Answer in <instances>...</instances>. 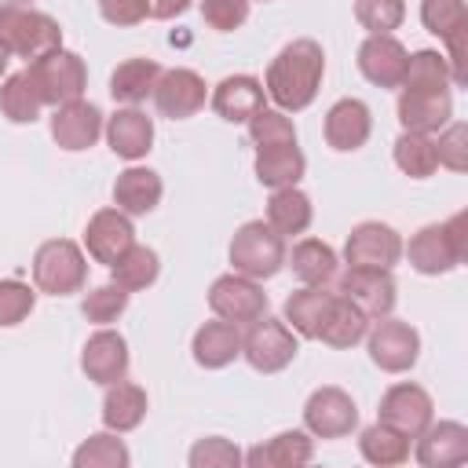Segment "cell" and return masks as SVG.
<instances>
[{"label":"cell","mask_w":468,"mask_h":468,"mask_svg":"<svg viewBox=\"0 0 468 468\" xmlns=\"http://www.w3.org/2000/svg\"><path fill=\"white\" fill-rule=\"evenodd\" d=\"M336 292L351 300L366 318H384L395 307V278L391 271H373V267H347L340 274Z\"/></svg>","instance_id":"cell-13"},{"label":"cell","mask_w":468,"mask_h":468,"mask_svg":"<svg viewBox=\"0 0 468 468\" xmlns=\"http://www.w3.org/2000/svg\"><path fill=\"white\" fill-rule=\"evenodd\" d=\"M161 194H165L161 176L154 168H139V165L124 168L117 176V183H113V205L124 216H146V212H154L157 201H161Z\"/></svg>","instance_id":"cell-24"},{"label":"cell","mask_w":468,"mask_h":468,"mask_svg":"<svg viewBox=\"0 0 468 468\" xmlns=\"http://www.w3.org/2000/svg\"><path fill=\"white\" fill-rule=\"evenodd\" d=\"M241 450L223 439V435H208V439H197L194 450H190V468H238L241 464Z\"/></svg>","instance_id":"cell-44"},{"label":"cell","mask_w":468,"mask_h":468,"mask_svg":"<svg viewBox=\"0 0 468 468\" xmlns=\"http://www.w3.org/2000/svg\"><path fill=\"white\" fill-rule=\"evenodd\" d=\"M99 15L110 26H139L146 18V0H99Z\"/></svg>","instance_id":"cell-48"},{"label":"cell","mask_w":468,"mask_h":468,"mask_svg":"<svg viewBox=\"0 0 468 468\" xmlns=\"http://www.w3.org/2000/svg\"><path fill=\"white\" fill-rule=\"evenodd\" d=\"M157 77H161V66L154 58H128L110 73V95L124 106H139L146 95H154Z\"/></svg>","instance_id":"cell-31"},{"label":"cell","mask_w":468,"mask_h":468,"mask_svg":"<svg viewBox=\"0 0 468 468\" xmlns=\"http://www.w3.org/2000/svg\"><path fill=\"white\" fill-rule=\"evenodd\" d=\"M132 453L117 439V431H95L73 450V468H128Z\"/></svg>","instance_id":"cell-36"},{"label":"cell","mask_w":468,"mask_h":468,"mask_svg":"<svg viewBox=\"0 0 468 468\" xmlns=\"http://www.w3.org/2000/svg\"><path fill=\"white\" fill-rule=\"evenodd\" d=\"M33 282L48 296H69L80 292L88 282V260L77 241L69 238H51L37 249L33 256Z\"/></svg>","instance_id":"cell-6"},{"label":"cell","mask_w":468,"mask_h":468,"mask_svg":"<svg viewBox=\"0 0 468 468\" xmlns=\"http://www.w3.org/2000/svg\"><path fill=\"white\" fill-rule=\"evenodd\" d=\"M208 91H205V77L194 73V69H161L157 84H154V102H157V113L161 117H172V121H186L194 117L201 106H205Z\"/></svg>","instance_id":"cell-14"},{"label":"cell","mask_w":468,"mask_h":468,"mask_svg":"<svg viewBox=\"0 0 468 468\" xmlns=\"http://www.w3.org/2000/svg\"><path fill=\"white\" fill-rule=\"evenodd\" d=\"M285 263L303 285H325L336 274V252L318 238H300L292 252H285Z\"/></svg>","instance_id":"cell-32"},{"label":"cell","mask_w":468,"mask_h":468,"mask_svg":"<svg viewBox=\"0 0 468 468\" xmlns=\"http://www.w3.org/2000/svg\"><path fill=\"white\" fill-rule=\"evenodd\" d=\"M0 40L11 55L37 62L40 55L62 48V29L51 15L29 7L26 0H0Z\"/></svg>","instance_id":"cell-2"},{"label":"cell","mask_w":468,"mask_h":468,"mask_svg":"<svg viewBox=\"0 0 468 468\" xmlns=\"http://www.w3.org/2000/svg\"><path fill=\"white\" fill-rule=\"evenodd\" d=\"M37 95L44 106H62V102H73V99H84V88H88V66L77 51H66V48H55L48 55H40L37 62L26 66Z\"/></svg>","instance_id":"cell-5"},{"label":"cell","mask_w":468,"mask_h":468,"mask_svg":"<svg viewBox=\"0 0 468 468\" xmlns=\"http://www.w3.org/2000/svg\"><path fill=\"white\" fill-rule=\"evenodd\" d=\"M377 413H380L377 420H384V424L399 428L402 435L417 439V435L431 424L435 406H431V395H428L420 384L402 380V384H391V388L380 395V410H377Z\"/></svg>","instance_id":"cell-12"},{"label":"cell","mask_w":468,"mask_h":468,"mask_svg":"<svg viewBox=\"0 0 468 468\" xmlns=\"http://www.w3.org/2000/svg\"><path fill=\"white\" fill-rule=\"evenodd\" d=\"M33 303H37V292H33L26 282H18V278H0V325H4V329H7V325H18L22 318H29Z\"/></svg>","instance_id":"cell-45"},{"label":"cell","mask_w":468,"mask_h":468,"mask_svg":"<svg viewBox=\"0 0 468 468\" xmlns=\"http://www.w3.org/2000/svg\"><path fill=\"white\" fill-rule=\"evenodd\" d=\"M124 307H128V289H121L117 282H110V285H95V289L84 296V303H80L84 318L95 322V325H110V322H117V318L124 314Z\"/></svg>","instance_id":"cell-41"},{"label":"cell","mask_w":468,"mask_h":468,"mask_svg":"<svg viewBox=\"0 0 468 468\" xmlns=\"http://www.w3.org/2000/svg\"><path fill=\"white\" fill-rule=\"evenodd\" d=\"M157 271H161V260H157V252H154L150 245H132V249L110 267L113 282H117L121 289H128V292L154 285V282H157Z\"/></svg>","instance_id":"cell-38"},{"label":"cell","mask_w":468,"mask_h":468,"mask_svg":"<svg viewBox=\"0 0 468 468\" xmlns=\"http://www.w3.org/2000/svg\"><path fill=\"white\" fill-rule=\"evenodd\" d=\"M366 329H369V318L351 300H344L340 292H333L329 303H325V314L318 322L314 340H322L329 347H355L366 336Z\"/></svg>","instance_id":"cell-25"},{"label":"cell","mask_w":468,"mask_h":468,"mask_svg":"<svg viewBox=\"0 0 468 468\" xmlns=\"http://www.w3.org/2000/svg\"><path fill=\"white\" fill-rule=\"evenodd\" d=\"M358 453H362L369 464H380V468L402 464V461H410V435H402L399 428L377 420V424L362 428V435H358Z\"/></svg>","instance_id":"cell-34"},{"label":"cell","mask_w":468,"mask_h":468,"mask_svg":"<svg viewBox=\"0 0 468 468\" xmlns=\"http://www.w3.org/2000/svg\"><path fill=\"white\" fill-rule=\"evenodd\" d=\"M347 267H373V271H391L402 260V238L395 227L380 219H366L347 234L344 245Z\"/></svg>","instance_id":"cell-10"},{"label":"cell","mask_w":468,"mask_h":468,"mask_svg":"<svg viewBox=\"0 0 468 468\" xmlns=\"http://www.w3.org/2000/svg\"><path fill=\"white\" fill-rule=\"evenodd\" d=\"M402 88H450V66L446 55L424 48L413 51L406 58V73H402Z\"/></svg>","instance_id":"cell-39"},{"label":"cell","mask_w":468,"mask_h":468,"mask_svg":"<svg viewBox=\"0 0 468 468\" xmlns=\"http://www.w3.org/2000/svg\"><path fill=\"white\" fill-rule=\"evenodd\" d=\"M322 77H325V51L318 40L311 37H300L292 44H285L271 66H267V80H263V91L271 95V102L278 110H307L322 88Z\"/></svg>","instance_id":"cell-1"},{"label":"cell","mask_w":468,"mask_h":468,"mask_svg":"<svg viewBox=\"0 0 468 468\" xmlns=\"http://www.w3.org/2000/svg\"><path fill=\"white\" fill-rule=\"evenodd\" d=\"M201 18L219 29V33H230L238 26H245L249 18V0H201Z\"/></svg>","instance_id":"cell-47"},{"label":"cell","mask_w":468,"mask_h":468,"mask_svg":"<svg viewBox=\"0 0 468 468\" xmlns=\"http://www.w3.org/2000/svg\"><path fill=\"white\" fill-rule=\"evenodd\" d=\"M146 417V391L139 384H128V380H117V384H106V399H102V424L110 431H132L139 428Z\"/></svg>","instance_id":"cell-29"},{"label":"cell","mask_w":468,"mask_h":468,"mask_svg":"<svg viewBox=\"0 0 468 468\" xmlns=\"http://www.w3.org/2000/svg\"><path fill=\"white\" fill-rule=\"evenodd\" d=\"M307 172V157L300 154L296 143H278V146H256V179L271 190L296 186Z\"/></svg>","instance_id":"cell-27"},{"label":"cell","mask_w":468,"mask_h":468,"mask_svg":"<svg viewBox=\"0 0 468 468\" xmlns=\"http://www.w3.org/2000/svg\"><path fill=\"white\" fill-rule=\"evenodd\" d=\"M314 219V208H311V197L300 190V186H282L271 194L267 201V223L282 234V238H292V234H303Z\"/></svg>","instance_id":"cell-30"},{"label":"cell","mask_w":468,"mask_h":468,"mask_svg":"<svg viewBox=\"0 0 468 468\" xmlns=\"http://www.w3.org/2000/svg\"><path fill=\"white\" fill-rule=\"evenodd\" d=\"M413 457L424 468H457L468 461V428L461 420H431L420 435H417V450Z\"/></svg>","instance_id":"cell-19"},{"label":"cell","mask_w":468,"mask_h":468,"mask_svg":"<svg viewBox=\"0 0 468 468\" xmlns=\"http://www.w3.org/2000/svg\"><path fill=\"white\" fill-rule=\"evenodd\" d=\"M208 307L223 322L249 325L260 314H267V292L260 289V282H252L245 274H223L208 289Z\"/></svg>","instance_id":"cell-11"},{"label":"cell","mask_w":468,"mask_h":468,"mask_svg":"<svg viewBox=\"0 0 468 468\" xmlns=\"http://www.w3.org/2000/svg\"><path fill=\"white\" fill-rule=\"evenodd\" d=\"M395 165L410 176V179H428L439 168V154H435V139L424 132H402L395 139Z\"/></svg>","instance_id":"cell-37"},{"label":"cell","mask_w":468,"mask_h":468,"mask_svg":"<svg viewBox=\"0 0 468 468\" xmlns=\"http://www.w3.org/2000/svg\"><path fill=\"white\" fill-rule=\"evenodd\" d=\"M399 124L402 132H442L453 117L450 88H402L399 95Z\"/></svg>","instance_id":"cell-15"},{"label":"cell","mask_w":468,"mask_h":468,"mask_svg":"<svg viewBox=\"0 0 468 468\" xmlns=\"http://www.w3.org/2000/svg\"><path fill=\"white\" fill-rule=\"evenodd\" d=\"M420 22L439 40L468 29V7L464 0H420Z\"/></svg>","instance_id":"cell-40"},{"label":"cell","mask_w":468,"mask_h":468,"mask_svg":"<svg viewBox=\"0 0 468 468\" xmlns=\"http://www.w3.org/2000/svg\"><path fill=\"white\" fill-rule=\"evenodd\" d=\"M106 143H110V150H113L117 157L139 161V157H146L150 146H154V121H150L143 110L124 106V110H117V113L106 121Z\"/></svg>","instance_id":"cell-23"},{"label":"cell","mask_w":468,"mask_h":468,"mask_svg":"<svg viewBox=\"0 0 468 468\" xmlns=\"http://www.w3.org/2000/svg\"><path fill=\"white\" fill-rule=\"evenodd\" d=\"M303 424L318 439H344L358 428V406L344 388L325 384L314 388L311 399L303 402Z\"/></svg>","instance_id":"cell-9"},{"label":"cell","mask_w":468,"mask_h":468,"mask_svg":"<svg viewBox=\"0 0 468 468\" xmlns=\"http://www.w3.org/2000/svg\"><path fill=\"white\" fill-rule=\"evenodd\" d=\"M7 62H11V51H7V44L0 40V77H4V69H7Z\"/></svg>","instance_id":"cell-50"},{"label":"cell","mask_w":468,"mask_h":468,"mask_svg":"<svg viewBox=\"0 0 468 468\" xmlns=\"http://www.w3.org/2000/svg\"><path fill=\"white\" fill-rule=\"evenodd\" d=\"M249 135L256 146H278V143H296V124L285 117V110H256L249 121Z\"/></svg>","instance_id":"cell-42"},{"label":"cell","mask_w":468,"mask_h":468,"mask_svg":"<svg viewBox=\"0 0 468 468\" xmlns=\"http://www.w3.org/2000/svg\"><path fill=\"white\" fill-rule=\"evenodd\" d=\"M300 344L296 333L271 314H260L256 322H249V333L241 336V355L256 373H278L296 358Z\"/></svg>","instance_id":"cell-7"},{"label":"cell","mask_w":468,"mask_h":468,"mask_svg":"<svg viewBox=\"0 0 468 468\" xmlns=\"http://www.w3.org/2000/svg\"><path fill=\"white\" fill-rule=\"evenodd\" d=\"M190 351H194V362H197V366H205V369H223V366H230V362L241 355V333H238L234 322H223V318L205 322V325L194 333Z\"/></svg>","instance_id":"cell-26"},{"label":"cell","mask_w":468,"mask_h":468,"mask_svg":"<svg viewBox=\"0 0 468 468\" xmlns=\"http://www.w3.org/2000/svg\"><path fill=\"white\" fill-rule=\"evenodd\" d=\"M230 263H234V274H245L252 282L274 278L285 267V238L271 223L249 219L230 238Z\"/></svg>","instance_id":"cell-4"},{"label":"cell","mask_w":468,"mask_h":468,"mask_svg":"<svg viewBox=\"0 0 468 468\" xmlns=\"http://www.w3.org/2000/svg\"><path fill=\"white\" fill-rule=\"evenodd\" d=\"M406 58L410 51L391 33H369L358 48V69L377 88H399L406 73Z\"/></svg>","instance_id":"cell-18"},{"label":"cell","mask_w":468,"mask_h":468,"mask_svg":"<svg viewBox=\"0 0 468 468\" xmlns=\"http://www.w3.org/2000/svg\"><path fill=\"white\" fill-rule=\"evenodd\" d=\"M186 7H190V0H146V18H161V22H168V18L183 15Z\"/></svg>","instance_id":"cell-49"},{"label":"cell","mask_w":468,"mask_h":468,"mask_svg":"<svg viewBox=\"0 0 468 468\" xmlns=\"http://www.w3.org/2000/svg\"><path fill=\"white\" fill-rule=\"evenodd\" d=\"M80 369H84L88 380H95L102 388L124 380V373H128V340L113 329L91 333L84 351H80Z\"/></svg>","instance_id":"cell-20"},{"label":"cell","mask_w":468,"mask_h":468,"mask_svg":"<svg viewBox=\"0 0 468 468\" xmlns=\"http://www.w3.org/2000/svg\"><path fill=\"white\" fill-rule=\"evenodd\" d=\"M263 84L249 73H234V77H223L216 88H212V110L230 121V124H245L256 110H263Z\"/></svg>","instance_id":"cell-22"},{"label":"cell","mask_w":468,"mask_h":468,"mask_svg":"<svg viewBox=\"0 0 468 468\" xmlns=\"http://www.w3.org/2000/svg\"><path fill=\"white\" fill-rule=\"evenodd\" d=\"M311 457H314V442L307 439V431H278L263 446H252L241 461L252 468H300Z\"/></svg>","instance_id":"cell-28"},{"label":"cell","mask_w":468,"mask_h":468,"mask_svg":"<svg viewBox=\"0 0 468 468\" xmlns=\"http://www.w3.org/2000/svg\"><path fill=\"white\" fill-rule=\"evenodd\" d=\"M464 212L450 216L446 223H428L420 227L402 252L410 256V267L420 274H446L468 256V234H464Z\"/></svg>","instance_id":"cell-3"},{"label":"cell","mask_w":468,"mask_h":468,"mask_svg":"<svg viewBox=\"0 0 468 468\" xmlns=\"http://www.w3.org/2000/svg\"><path fill=\"white\" fill-rule=\"evenodd\" d=\"M355 18L366 33H391L406 18L402 0H355Z\"/></svg>","instance_id":"cell-43"},{"label":"cell","mask_w":468,"mask_h":468,"mask_svg":"<svg viewBox=\"0 0 468 468\" xmlns=\"http://www.w3.org/2000/svg\"><path fill=\"white\" fill-rule=\"evenodd\" d=\"M99 135H102V113H99L95 102L73 99V102L55 106V113H51V139H55L62 150L80 154V150L95 146Z\"/></svg>","instance_id":"cell-17"},{"label":"cell","mask_w":468,"mask_h":468,"mask_svg":"<svg viewBox=\"0 0 468 468\" xmlns=\"http://www.w3.org/2000/svg\"><path fill=\"white\" fill-rule=\"evenodd\" d=\"M132 245H135V230L121 208H99L84 227V249L95 263L113 267Z\"/></svg>","instance_id":"cell-16"},{"label":"cell","mask_w":468,"mask_h":468,"mask_svg":"<svg viewBox=\"0 0 468 468\" xmlns=\"http://www.w3.org/2000/svg\"><path fill=\"white\" fill-rule=\"evenodd\" d=\"M468 128L457 121V124H446L435 139V154H439V165L453 168V172H464L468 168Z\"/></svg>","instance_id":"cell-46"},{"label":"cell","mask_w":468,"mask_h":468,"mask_svg":"<svg viewBox=\"0 0 468 468\" xmlns=\"http://www.w3.org/2000/svg\"><path fill=\"white\" fill-rule=\"evenodd\" d=\"M40 95L29 80V73H11L4 84H0V113L11 121V124H33L40 117Z\"/></svg>","instance_id":"cell-35"},{"label":"cell","mask_w":468,"mask_h":468,"mask_svg":"<svg viewBox=\"0 0 468 468\" xmlns=\"http://www.w3.org/2000/svg\"><path fill=\"white\" fill-rule=\"evenodd\" d=\"M369 336V358L373 366H380L384 373H406L417 366V355H420V333L402 322V318H377L373 329H366Z\"/></svg>","instance_id":"cell-8"},{"label":"cell","mask_w":468,"mask_h":468,"mask_svg":"<svg viewBox=\"0 0 468 468\" xmlns=\"http://www.w3.org/2000/svg\"><path fill=\"white\" fill-rule=\"evenodd\" d=\"M329 296H333V292H325V285H303V289L289 292V300H285V307H282V314H285L282 322H285L296 336L314 340V333H318V322H322V314H325Z\"/></svg>","instance_id":"cell-33"},{"label":"cell","mask_w":468,"mask_h":468,"mask_svg":"<svg viewBox=\"0 0 468 468\" xmlns=\"http://www.w3.org/2000/svg\"><path fill=\"white\" fill-rule=\"evenodd\" d=\"M373 132V113L362 99H336L325 113V143L340 154H351L358 146H366Z\"/></svg>","instance_id":"cell-21"}]
</instances>
